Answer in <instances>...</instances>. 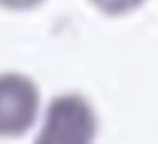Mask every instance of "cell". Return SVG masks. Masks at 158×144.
I'll list each match as a JSON object with an SVG mask.
<instances>
[{
	"label": "cell",
	"mask_w": 158,
	"mask_h": 144,
	"mask_svg": "<svg viewBox=\"0 0 158 144\" xmlns=\"http://www.w3.org/2000/svg\"><path fill=\"white\" fill-rule=\"evenodd\" d=\"M95 134L97 115L90 102L78 93H65L49 102L44 124L36 142L89 144Z\"/></svg>",
	"instance_id": "1"
},
{
	"label": "cell",
	"mask_w": 158,
	"mask_h": 144,
	"mask_svg": "<svg viewBox=\"0 0 158 144\" xmlns=\"http://www.w3.org/2000/svg\"><path fill=\"white\" fill-rule=\"evenodd\" d=\"M39 103L34 80L17 71L0 73V137L24 136L34 126Z\"/></svg>",
	"instance_id": "2"
},
{
	"label": "cell",
	"mask_w": 158,
	"mask_h": 144,
	"mask_svg": "<svg viewBox=\"0 0 158 144\" xmlns=\"http://www.w3.org/2000/svg\"><path fill=\"white\" fill-rule=\"evenodd\" d=\"M90 2L106 15L117 17V15L129 14L131 10H134L141 4H144L146 0H90Z\"/></svg>",
	"instance_id": "3"
},
{
	"label": "cell",
	"mask_w": 158,
	"mask_h": 144,
	"mask_svg": "<svg viewBox=\"0 0 158 144\" xmlns=\"http://www.w3.org/2000/svg\"><path fill=\"white\" fill-rule=\"evenodd\" d=\"M44 0H0V7L10 9V10H29L41 5Z\"/></svg>",
	"instance_id": "4"
}]
</instances>
